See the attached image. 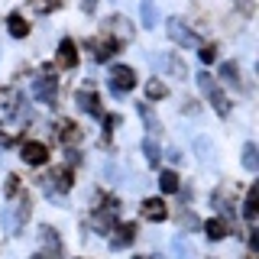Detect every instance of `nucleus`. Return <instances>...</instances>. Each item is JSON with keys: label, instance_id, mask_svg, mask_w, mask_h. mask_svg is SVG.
I'll return each mask as SVG.
<instances>
[{"label": "nucleus", "instance_id": "1", "mask_svg": "<svg viewBox=\"0 0 259 259\" xmlns=\"http://www.w3.org/2000/svg\"><path fill=\"white\" fill-rule=\"evenodd\" d=\"M198 84H201V91H204V97H207L210 107L221 113V117H227V113H230V101H227V94L221 91L217 78H210L207 71H201V75H198Z\"/></svg>", "mask_w": 259, "mask_h": 259}, {"label": "nucleus", "instance_id": "2", "mask_svg": "<svg viewBox=\"0 0 259 259\" xmlns=\"http://www.w3.org/2000/svg\"><path fill=\"white\" fill-rule=\"evenodd\" d=\"M29 210H32V207H29V198L23 194V198L16 201L13 207H7L4 214H0V224H4V230H7V233H20L23 224L29 221Z\"/></svg>", "mask_w": 259, "mask_h": 259}, {"label": "nucleus", "instance_id": "3", "mask_svg": "<svg viewBox=\"0 0 259 259\" xmlns=\"http://www.w3.org/2000/svg\"><path fill=\"white\" fill-rule=\"evenodd\" d=\"M136 88V71L130 65H113L110 68V91L113 94H130Z\"/></svg>", "mask_w": 259, "mask_h": 259}, {"label": "nucleus", "instance_id": "4", "mask_svg": "<svg viewBox=\"0 0 259 259\" xmlns=\"http://www.w3.org/2000/svg\"><path fill=\"white\" fill-rule=\"evenodd\" d=\"M165 29H168V39H172L175 46H185V49H188V46H198V36H194V32L185 26L178 16H172V20H168Z\"/></svg>", "mask_w": 259, "mask_h": 259}, {"label": "nucleus", "instance_id": "5", "mask_svg": "<svg viewBox=\"0 0 259 259\" xmlns=\"http://www.w3.org/2000/svg\"><path fill=\"white\" fill-rule=\"evenodd\" d=\"M88 49H94V59L97 62H107V59H113V55L123 49V42H120V39H113V36H104V39H91Z\"/></svg>", "mask_w": 259, "mask_h": 259}, {"label": "nucleus", "instance_id": "6", "mask_svg": "<svg viewBox=\"0 0 259 259\" xmlns=\"http://www.w3.org/2000/svg\"><path fill=\"white\" fill-rule=\"evenodd\" d=\"M32 94H36L42 104H52L55 94H59V81L55 78H36L32 81Z\"/></svg>", "mask_w": 259, "mask_h": 259}, {"label": "nucleus", "instance_id": "7", "mask_svg": "<svg viewBox=\"0 0 259 259\" xmlns=\"http://www.w3.org/2000/svg\"><path fill=\"white\" fill-rule=\"evenodd\" d=\"M159 62H162V68H165L168 75H175V78H188V65H185V59H182L178 52H165Z\"/></svg>", "mask_w": 259, "mask_h": 259}, {"label": "nucleus", "instance_id": "8", "mask_svg": "<svg viewBox=\"0 0 259 259\" xmlns=\"http://www.w3.org/2000/svg\"><path fill=\"white\" fill-rule=\"evenodd\" d=\"M143 217L146 221H165L168 217V207H165V201H159V198H146L143 201Z\"/></svg>", "mask_w": 259, "mask_h": 259}, {"label": "nucleus", "instance_id": "9", "mask_svg": "<svg viewBox=\"0 0 259 259\" xmlns=\"http://www.w3.org/2000/svg\"><path fill=\"white\" fill-rule=\"evenodd\" d=\"M46 159H49V149L42 143H23V162L26 165H42Z\"/></svg>", "mask_w": 259, "mask_h": 259}, {"label": "nucleus", "instance_id": "10", "mask_svg": "<svg viewBox=\"0 0 259 259\" xmlns=\"http://www.w3.org/2000/svg\"><path fill=\"white\" fill-rule=\"evenodd\" d=\"M133 240H136V224H120L117 233L110 237V246H113V249H126Z\"/></svg>", "mask_w": 259, "mask_h": 259}, {"label": "nucleus", "instance_id": "11", "mask_svg": "<svg viewBox=\"0 0 259 259\" xmlns=\"http://www.w3.org/2000/svg\"><path fill=\"white\" fill-rule=\"evenodd\" d=\"M75 101H78V107L84 110V113H91V117H104L101 101H97V94H94V91H78V94H75Z\"/></svg>", "mask_w": 259, "mask_h": 259}, {"label": "nucleus", "instance_id": "12", "mask_svg": "<svg viewBox=\"0 0 259 259\" xmlns=\"http://www.w3.org/2000/svg\"><path fill=\"white\" fill-rule=\"evenodd\" d=\"M78 65V49L71 39H62L59 42V68H75Z\"/></svg>", "mask_w": 259, "mask_h": 259}, {"label": "nucleus", "instance_id": "13", "mask_svg": "<svg viewBox=\"0 0 259 259\" xmlns=\"http://www.w3.org/2000/svg\"><path fill=\"white\" fill-rule=\"evenodd\" d=\"M42 243H46V249H49V256L52 259H62V240H59V233L52 230V227H42Z\"/></svg>", "mask_w": 259, "mask_h": 259}, {"label": "nucleus", "instance_id": "14", "mask_svg": "<svg viewBox=\"0 0 259 259\" xmlns=\"http://www.w3.org/2000/svg\"><path fill=\"white\" fill-rule=\"evenodd\" d=\"M256 210H259V185H249L246 201H243V214H246V221H249V224L256 221Z\"/></svg>", "mask_w": 259, "mask_h": 259}, {"label": "nucleus", "instance_id": "15", "mask_svg": "<svg viewBox=\"0 0 259 259\" xmlns=\"http://www.w3.org/2000/svg\"><path fill=\"white\" fill-rule=\"evenodd\" d=\"M59 136H62L65 146H78L81 143V130L71 123V120H62V123H59Z\"/></svg>", "mask_w": 259, "mask_h": 259}, {"label": "nucleus", "instance_id": "16", "mask_svg": "<svg viewBox=\"0 0 259 259\" xmlns=\"http://www.w3.org/2000/svg\"><path fill=\"white\" fill-rule=\"evenodd\" d=\"M110 32H117V39L120 42H126V39H133V26H126V20L123 16H110Z\"/></svg>", "mask_w": 259, "mask_h": 259}, {"label": "nucleus", "instance_id": "17", "mask_svg": "<svg viewBox=\"0 0 259 259\" xmlns=\"http://www.w3.org/2000/svg\"><path fill=\"white\" fill-rule=\"evenodd\" d=\"M7 26H10V36H13V39H26V32H29V23L23 20L20 13H10V20H7Z\"/></svg>", "mask_w": 259, "mask_h": 259}, {"label": "nucleus", "instance_id": "18", "mask_svg": "<svg viewBox=\"0 0 259 259\" xmlns=\"http://www.w3.org/2000/svg\"><path fill=\"white\" fill-rule=\"evenodd\" d=\"M243 168H249V172H256V168H259V149H256V143L243 146Z\"/></svg>", "mask_w": 259, "mask_h": 259}, {"label": "nucleus", "instance_id": "19", "mask_svg": "<svg viewBox=\"0 0 259 259\" xmlns=\"http://www.w3.org/2000/svg\"><path fill=\"white\" fill-rule=\"evenodd\" d=\"M49 182H55V188H59V191H68V188H71V165H65V168H55Z\"/></svg>", "mask_w": 259, "mask_h": 259}, {"label": "nucleus", "instance_id": "20", "mask_svg": "<svg viewBox=\"0 0 259 259\" xmlns=\"http://www.w3.org/2000/svg\"><path fill=\"white\" fill-rule=\"evenodd\" d=\"M0 101H4V104H0V107H4V113L10 117V113H16V104H20V91H16V88H7V91L0 94Z\"/></svg>", "mask_w": 259, "mask_h": 259}, {"label": "nucleus", "instance_id": "21", "mask_svg": "<svg viewBox=\"0 0 259 259\" xmlns=\"http://www.w3.org/2000/svg\"><path fill=\"white\" fill-rule=\"evenodd\" d=\"M140 13H143V26L156 29V20H159V13H156V4H152V0H143V4H140Z\"/></svg>", "mask_w": 259, "mask_h": 259}, {"label": "nucleus", "instance_id": "22", "mask_svg": "<svg viewBox=\"0 0 259 259\" xmlns=\"http://www.w3.org/2000/svg\"><path fill=\"white\" fill-rule=\"evenodd\" d=\"M204 237H207V240H224V237H227V224L217 221V217H214V221H207V224H204Z\"/></svg>", "mask_w": 259, "mask_h": 259}, {"label": "nucleus", "instance_id": "23", "mask_svg": "<svg viewBox=\"0 0 259 259\" xmlns=\"http://www.w3.org/2000/svg\"><path fill=\"white\" fill-rule=\"evenodd\" d=\"M140 117L146 120V130H149V133H156L159 136V130H162V123L156 117H152V110H149V104H140Z\"/></svg>", "mask_w": 259, "mask_h": 259}, {"label": "nucleus", "instance_id": "24", "mask_svg": "<svg viewBox=\"0 0 259 259\" xmlns=\"http://www.w3.org/2000/svg\"><path fill=\"white\" fill-rule=\"evenodd\" d=\"M221 78H224V81H233V84H240V65H237V62H224V65H221Z\"/></svg>", "mask_w": 259, "mask_h": 259}, {"label": "nucleus", "instance_id": "25", "mask_svg": "<svg viewBox=\"0 0 259 259\" xmlns=\"http://www.w3.org/2000/svg\"><path fill=\"white\" fill-rule=\"evenodd\" d=\"M159 188L165 191V194L178 191V175H175V172H162V175H159Z\"/></svg>", "mask_w": 259, "mask_h": 259}, {"label": "nucleus", "instance_id": "26", "mask_svg": "<svg viewBox=\"0 0 259 259\" xmlns=\"http://www.w3.org/2000/svg\"><path fill=\"white\" fill-rule=\"evenodd\" d=\"M165 94H168V88L162 84V81H156V78L146 84V97H152V101H159V97H165Z\"/></svg>", "mask_w": 259, "mask_h": 259}, {"label": "nucleus", "instance_id": "27", "mask_svg": "<svg viewBox=\"0 0 259 259\" xmlns=\"http://www.w3.org/2000/svg\"><path fill=\"white\" fill-rule=\"evenodd\" d=\"M198 59L204 62V65H210V62H217V46H201V52H198Z\"/></svg>", "mask_w": 259, "mask_h": 259}, {"label": "nucleus", "instance_id": "28", "mask_svg": "<svg viewBox=\"0 0 259 259\" xmlns=\"http://www.w3.org/2000/svg\"><path fill=\"white\" fill-rule=\"evenodd\" d=\"M143 152H146V159H149L152 165H156V162L162 159V156H159V146L152 143V140H146V143H143Z\"/></svg>", "mask_w": 259, "mask_h": 259}, {"label": "nucleus", "instance_id": "29", "mask_svg": "<svg viewBox=\"0 0 259 259\" xmlns=\"http://www.w3.org/2000/svg\"><path fill=\"white\" fill-rule=\"evenodd\" d=\"M172 249H175V256H178V259H191V246H188V243H185L182 237L172 243Z\"/></svg>", "mask_w": 259, "mask_h": 259}, {"label": "nucleus", "instance_id": "30", "mask_svg": "<svg viewBox=\"0 0 259 259\" xmlns=\"http://www.w3.org/2000/svg\"><path fill=\"white\" fill-rule=\"evenodd\" d=\"M36 7H39V10H55V7H62V0H36Z\"/></svg>", "mask_w": 259, "mask_h": 259}, {"label": "nucleus", "instance_id": "31", "mask_svg": "<svg viewBox=\"0 0 259 259\" xmlns=\"http://www.w3.org/2000/svg\"><path fill=\"white\" fill-rule=\"evenodd\" d=\"M16 191H20V178L10 175V178H7V194H16Z\"/></svg>", "mask_w": 259, "mask_h": 259}, {"label": "nucleus", "instance_id": "32", "mask_svg": "<svg viewBox=\"0 0 259 259\" xmlns=\"http://www.w3.org/2000/svg\"><path fill=\"white\" fill-rule=\"evenodd\" d=\"M94 7H97V0H81V10L84 13H94Z\"/></svg>", "mask_w": 259, "mask_h": 259}, {"label": "nucleus", "instance_id": "33", "mask_svg": "<svg viewBox=\"0 0 259 259\" xmlns=\"http://www.w3.org/2000/svg\"><path fill=\"white\" fill-rule=\"evenodd\" d=\"M185 113H198V101H185Z\"/></svg>", "mask_w": 259, "mask_h": 259}, {"label": "nucleus", "instance_id": "34", "mask_svg": "<svg viewBox=\"0 0 259 259\" xmlns=\"http://www.w3.org/2000/svg\"><path fill=\"white\" fill-rule=\"evenodd\" d=\"M32 259H46V256H32Z\"/></svg>", "mask_w": 259, "mask_h": 259}, {"label": "nucleus", "instance_id": "35", "mask_svg": "<svg viewBox=\"0 0 259 259\" xmlns=\"http://www.w3.org/2000/svg\"><path fill=\"white\" fill-rule=\"evenodd\" d=\"M140 259H152V256H140Z\"/></svg>", "mask_w": 259, "mask_h": 259}]
</instances>
